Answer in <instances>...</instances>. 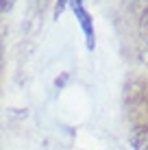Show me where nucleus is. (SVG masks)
Listing matches in <instances>:
<instances>
[{"mask_svg": "<svg viewBox=\"0 0 148 150\" xmlns=\"http://www.w3.org/2000/svg\"><path fill=\"white\" fill-rule=\"evenodd\" d=\"M70 7H72V11H74V15H76V20H79L81 28H83V33H85L87 48H89V50H94V46H96V35H94V22H91V15L87 13V9L83 7V2H72Z\"/></svg>", "mask_w": 148, "mask_h": 150, "instance_id": "nucleus-1", "label": "nucleus"}, {"mask_svg": "<svg viewBox=\"0 0 148 150\" xmlns=\"http://www.w3.org/2000/svg\"><path fill=\"white\" fill-rule=\"evenodd\" d=\"M131 144H133L135 150H148V128L137 126L131 133Z\"/></svg>", "mask_w": 148, "mask_h": 150, "instance_id": "nucleus-2", "label": "nucleus"}, {"mask_svg": "<svg viewBox=\"0 0 148 150\" xmlns=\"http://www.w3.org/2000/svg\"><path fill=\"white\" fill-rule=\"evenodd\" d=\"M142 35H144V41H146V46H148V7H146V11H144V18H142Z\"/></svg>", "mask_w": 148, "mask_h": 150, "instance_id": "nucleus-3", "label": "nucleus"}, {"mask_svg": "<svg viewBox=\"0 0 148 150\" xmlns=\"http://www.w3.org/2000/svg\"><path fill=\"white\" fill-rule=\"evenodd\" d=\"M9 7H11V2H0V13H2V11H7Z\"/></svg>", "mask_w": 148, "mask_h": 150, "instance_id": "nucleus-4", "label": "nucleus"}]
</instances>
